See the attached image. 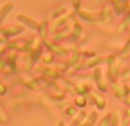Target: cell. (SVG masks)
Segmentation results:
<instances>
[{"label": "cell", "instance_id": "obj_1", "mask_svg": "<svg viewBox=\"0 0 130 126\" xmlns=\"http://www.w3.org/2000/svg\"><path fill=\"white\" fill-rule=\"evenodd\" d=\"M17 21H20V22L26 24L27 27H30L31 29H33V30H37L39 28V23L38 22H36V21H33L32 18L27 17L26 15H23V14L17 15Z\"/></svg>", "mask_w": 130, "mask_h": 126}, {"label": "cell", "instance_id": "obj_2", "mask_svg": "<svg viewBox=\"0 0 130 126\" xmlns=\"http://www.w3.org/2000/svg\"><path fill=\"white\" fill-rule=\"evenodd\" d=\"M11 9H13V4L11 2H7L2 6V8L0 9V25H1V23L4 22V20L6 18V16L8 15V13Z\"/></svg>", "mask_w": 130, "mask_h": 126}, {"label": "cell", "instance_id": "obj_3", "mask_svg": "<svg viewBox=\"0 0 130 126\" xmlns=\"http://www.w3.org/2000/svg\"><path fill=\"white\" fill-rule=\"evenodd\" d=\"M58 126H64V123L63 122H59L58 123Z\"/></svg>", "mask_w": 130, "mask_h": 126}, {"label": "cell", "instance_id": "obj_4", "mask_svg": "<svg viewBox=\"0 0 130 126\" xmlns=\"http://www.w3.org/2000/svg\"><path fill=\"white\" fill-rule=\"evenodd\" d=\"M72 1H73V4H74V5H76V0H72Z\"/></svg>", "mask_w": 130, "mask_h": 126}]
</instances>
